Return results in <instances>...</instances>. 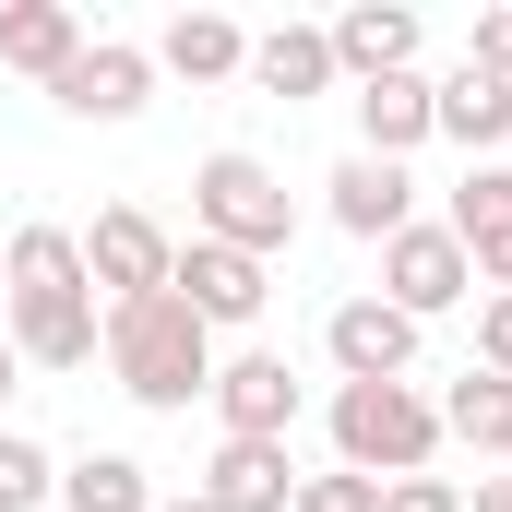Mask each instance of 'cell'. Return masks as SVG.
<instances>
[{
	"label": "cell",
	"instance_id": "obj_14",
	"mask_svg": "<svg viewBox=\"0 0 512 512\" xmlns=\"http://www.w3.org/2000/svg\"><path fill=\"white\" fill-rule=\"evenodd\" d=\"M429 120H441V143H465V155L489 167V155L512 143V84H489L477 60H453V72L429 84Z\"/></svg>",
	"mask_w": 512,
	"mask_h": 512
},
{
	"label": "cell",
	"instance_id": "obj_22",
	"mask_svg": "<svg viewBox=\"0 0 512 512\" xmlns=\"http://www.w3.org/2000/svg\"><path fill=\"white\" fill-rule=\"evenodd\" d=\"M36 501H60V465L24 429H0V512H36Z\"/></svg>",
	"mask_w": 512,
	"mask_h": 512
},
{
	"label": "cell",
	"instance_id": "obj_21",
	"mask_svg": "<svg viewBox=\"0 0 512 512\" xmlns=\"http://www.w3.org/2000/svg\"><path fill=\"white\" fill-rule=\"evenodd\" d=\"M60 512H155V477L131 453H72L60 465Z\"/></svg>",
	"mask_w": 512,
	"mask_h": 512
},
{
	"label": "cell",
	"instance_id": "obj_3",
	"mask_svg": "<svg viewBox=\"0 0 512 512\" xmlns=\"http://www.w3.org/2000/svg\"><path fill=\"white\" fill-rule=\"evenodd\" d=\"M429 453H441V393L417 382H334V465L346 477H429Z\"/></svg>",
	"mask_w": 512,
	"mask_h": 512
},
{
	"label": "cell",
	"instance_id": "obj_29",
	"mask_svg": "<svg viewBox=\"0 0 512 512\" xmlns=\"http://www.w3.org/2000/svg\"><path fill=\"white\" fill-rule=\"evenodd\" d=\"M155 512H215V501H203V489H179V501H155Z\"/></svg>",
	"mask_w": 512,
	"mask_h": 512
},
{
	"label": "cell",
	"instance_id": "obj_4",
	"mask_svg": "<svg viewBox=\"0 0 512 512\" xmlns=\"http://www.w3.org/2000/svg\"><path fill=\"white\" fill-rule=\"evenodd\" d=\"M191 239H215V251H251V262H274L286 239H298V191L262 167V155H203L191 167Z\"/></svg>",
	"mask_w": 512,
	"mask_h": 512
},
{
	"label": "cell",
	"instance_id": "obj_23",
	"mask_svg": "<svg viewBox=\"0 0 512 512\" xmlns=\"http://www.w3.org/2000/svg\"><path fill=\"white\" fill-rule=\"evenodd\" d=\"M286 512H382V489L334 465V477H298V501H286Z\"/></svg>",
	"mask_w": 512,
	"mask_h": 512
},
{
	"label": "cell",
	"instance_id": "obj_20",
	"mask_svg": "<svg viewBox=\"0 0 512 512\" xmlns=\"http://www.w3.org/2000/svg\"><path fill=\"white\" fill-rule=\"evenodd\" d=\"M441 441L501 453V465H512V382H501V370H465V382L441 393Z\"/></svg>",
	"mask_w": 512,
	"mask_h": 512
},
{
	"label": "cell",
	"instance_id": "obj_28",
	"mask_svg": "<svg viewBox=\"0 0 512 512\" xmlns=\"http://www.w3.org/2000/svg\"><path fill=\"white\" fill-rule=\"evenodd\" d=\"M12 382H24V358H12V334H0V405H12Z\"/></svg>",
	"mask_w": 512,
	"mask_h": 512
},
{
	"label": "cell",
	"instance_id": "obj_1",
	"mask_svg": "<svg viewBox=\"0 0 512 512\" xmlns=\"http://www.w3.org/2000/svg\"><path fill=\"white\" fill-rule=\"evenodd\" d=\"M0 334L24 370H96L108 298L84 286V239L72 227H12L0 239Z\"/></svg>",
	"mask_w": 512,
	"mask_h": 512
},
{
	"label": "cell",
	"instance_id": "obj_17",
	"mask_svg": "<svg viewBox=\"0 0 512 512\" xmlns=\"http://www.w3.org/2000/svg\"><path fill=\"white\" fill-rule=\"evenodd\" d=\"M251 84L286 96V108L334 96V84H346V72H334V36H322V24H274V36H251Z\"/></svg>",
	"mask_w": 512,
	"mask_h": 512
},
{
	"label": "cell",
	"instance_id": "obj_2",
	"mask_svg": "<svg viewBox=\"0 0 512 512\" xmlns=\"http://www.w3.org/2000/svg\"><path fill=\"white\" fill-rule=\"evenodd\" d=\"M96 358H108V382L131 405H155V417H179L191 393H215V334L155 286V298H108V334H96Z\"/></svg>",
	"mask_w": 512,
	"mask_h": 512
},
{
	"label": "cell",
	"instance_id": "obj_5",
	"mask_svg": "<svg viewBox=\"0 0 512 512\" xmlns=\"http://www.w3.org/2000/svg\"><path fill=\"white\" fill-rule=\"evenodd\" d=\"M370 298H393V310L429 334L441 310L477 298V262H465V239H453L441 215H417V227H393V239H382V286H370Z\"/></svg>",
	"mask_w": 512,
	"mask_h": 512
},
{
	"label": "cell",
	"instance_id": "obj_9",
	"mask_svg": "<svg viewBox=\"0 0 512 512\" xmlns=\"http://www.w3.org/2000/svg\"><path fill=\"white\" fill-rule=\"evenodd\" d=\"M203 405L227 417V441H286L298 429V370L274 346H239V358H215V393Z\"/></svg>",
	"mask_w": 512,
	"mask_h": 512
},
{
	"label": "cell",
	"instance_id": "obj_16",
	"mask_svg": "<svg viewBox=\"0 0 512 512\" xmlns=\"http://www.w3.org/2000/svg\"><path fill=\"white\" fill-rule=\"evenodd\" d=\"M429 131H441V120H429V72H382V84H358V155L405 167Z\"/></svg>",
	"mask_w": 512,
	"mask_h": 512
},
{
	"label": "cell",
	"instance_id": "obj_12",
	"mask_svg": "<svg viewBox=\"0 0 512 512\" xmlns=\"http://www.w3.org/2000/svg\"><path fill=\"white\" fill-rule=\"evenodd\" d=\"M191 489H203L215 512H286L298 501V465H286V441H215Z\"/></svg>",
	"mask_w": 512,
	"mask_h": 512
},
{
	"label": "cell",
	"instance_id": "obj_19",
	"mask_svg": "<svg viewBox=\"0 0 512 512\" xmlns=\"http://www.w3.org/2000/svg\"><path fill=\"white\" fill-rule=\"evenodd\" d=\"M441 227L465 239V262H477V251H512V167H501V155L453 179V203H441Z\"/></svg>",
	"mask_w": 512,
	"mask_h": 512
},
{
	"label": "cell",
	"instance_id": "obj_10",
	"mask_svg": "<svg viewBox=\"0 0 512 512\" xmlns=\"http://www.w3.org/2000/svg\"><path fill=\"white\" fill-rule=\"evenodd\" d=\"M72 120H143L155 108V48H131V36H84V60L48 84Z\"/></svg>",
	"mask_w": 512,
	"mask_h": 512
},
{
	"label": "cell",
	"instance_id": "obj_7",
	"mask_svg": "<svg viewBox=\"0 0 512 512\" xmlns=\"http://www.w3.org/2000/svg\"><path fill=\"white\" fill-rule=\"evenodd\" d=\"M167 262H179V239H167L143 203H108V215L84 227V286H96V298H155Z\"/></svg>",
	"mask_w": 512,
	"mask_h": 512
},
{
	"label": "cell",
	"instance_id": "obj_24",
	"mask_svg": "<svg viewBox=\"0 0 512 512\" xmlns=\"http://www.w3.org/2000/svg\"><path fill=\"white\" fill-rule=\"evenodd\" d=\"M465 60H477L489 84H512V0H501V12H477V36H465Z\"/></svg>",
	"mask_w": 512,
	"mask_h": 512
},
{
	"label": "cell",
	"instance_id": "obj_25",
	"mask_svg": "<svg viewBox=\"0 0 512 512\" xmlns=\"http://www.w3.org/2000/svg\"><path fill=\"white\" fill-rule=\"evenodd\" d=\"M465 370H501V382H512V298L477 310V358H465Z\"/></svg>",
	"mask_w": 512,
	"mask_h": 512
},
{
	"label": "cell",
	"instance_id": "obj_26",
	"mask_svg": "<svg viewBox=\"0 0 512 512\" xmlns=\"http://www.w3.org/2000/svg\"><path fill=\"white\" fill-rule=\"evenodd\" d=\"M382 512H465V489H453V477H393Z\"/></svg>",
	"mask_w": 512,
	"mask_h": 512
},
{
	"label": "cell",
	"instance_id": "obj_8",
	"mask_svg": "<svg viewBox=\"0 0 512 512\" xmlns=\"http://www.w3.org/2000/svg\"><path fill=\"white\" fill-rule=\"evenodd\" d=\"M322 358H334V382H417V322L393 298H334Z\"/></svg>",
	"mask_w": 512,
	"mask_h": 512
},
{
	"label": "cell",
	"instance_id": "obj_15",
	"mask_svg": "<svg viewBox=\"0 0 512 512\" xmlns=\"http://www.w3.org/2000/svg\"><path fill=\"white\" fill-rule=\"evenodd\" d=\"M0 60L36 72V84H60V72L84 60V12H72V0H0Z\"/></svg>",
	"mask_w": 512,
	"mask_h": 512
},
{
	"label": "cell",
	"instance_id": "obj_27",
	"mask_svg": "<svg viewBox=\"0 0 512 512\" xmlns=\"http://www.w3.org/2000/svg\"><path fill=\"white\" fill-rule=\"evenodd\" d=\"M465 512H512V477H477V489H465Z\"/></svg>",
	"mask_w": 512,
	"mask_h": 512
},
{
	"label": "cell",
	"instance_id": "obj_13",
	"mask_svg": "<svg viewBox=\"0 0 512 512\" xmlns=\"http://www.w3.org/2000/svg\"><path fill=\"white\" fill-rule=\"evenodd\" d=\"M322 36H334V72H346V84L417 72V12H405V0H358V12H334Z\"/></svg>",
	"mask_w": 512,
	"mask_h": 512
},
{
	"label": "cell",
	"instance_id": "obj_6",
	"mask_svg": "<svg viewBox=\"0 0 512 512\" xmlns=\"http://www.w3.org/2000/svg\"><path fill=\"white\" fill-rule=\"evenodd\" d=\"M167 298H179L203 334H239V322H262V310H274V262L215 251V239H179V262H167Z\"/></svg>",
	"mask_w": 512,
	"mask_h": 512
},
{
	"label": "cell",
	"instance_id": "obj_18",
	"mask_svg": "<svg viewBox=\"0 0 512 512\" xmlns=\"http://www.w3.org/2000/svg\"><path fill=\"white\" fill-rule=\"evenodd\" d=\"M155 72H179V84H227V72H251V36H239L227 12H179V24L155 36Z\"/></svg>",
	"mask_w": 512,
	"mask_h": 512
},
{
	"label": "cell",
	"instance_id": "obj_11",
	"mask_svg": "<svg viewBox=\"0 0 512 512\" xmlns=\"http://www.w3.org/2000/svg\"><path fill=\"white\" fill-rule=\"evenodd\" d=\"M322 215H334L346 239H393V227H417V179L382 167V155H346V167L322 179Z\"/></svg>",
	"mask_w": 512,
	"mask_h": 512
}]
</instances>
